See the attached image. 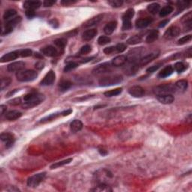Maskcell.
<instances>
[{
    "label": "cell",
    "instance_id": "obj_1",
    "mask_svg": "<svg viewBox=\"0 0 192 192\" xmlns=\"http://www.w3.org/2000/svg\"><path fill=\"white\" fill-rule=\"evenodd\" d=\"M44 95L39 92H32L28 93L23 97V108L26 109L34 108L37 105H40L41 102H44Z\"/></svg>",
    "mask_w": 192,
    "mask_h": 192
},
{
    "label": "cell",
    "instance_id": "obj_2",
    "mask_svg": "<svg viewBox=\"0 0 192 192\" xmlns=\"http://www.w3.org/2000/svg\"><path fill=\"white\" fill-rule=\"evenodd\" d=\"M38 77V73L34 70L20 71L17 73L16 77L20 82H30L35 80Z\"/></svg>",
    "mask_w": 192,
    "mask_h": 192
},
{
    "label": "cell",
    "instance_id": "obj_3",
    "mask_svg": "<svg viewBox=\"0 0 192 192\" xmlns=\"http://www.w3.org/2000/svg\"><path fill=\"white\" fill-rule=\"evenodd\" d=\"M123 78L121 75L115 74V75H110L108 77H102L99 80V84L102 86H109L113 85H117L123 81Z\"/></svg>",
    "mask_w": 192,
    "mask_h": 192
},
{
    "label": "cell",
    "instance_id": "obj_4",
    "mask_svg": "<svg viewBox=\"0 0 192 192\" xmlns=\"http://www.w3.org/2000/svg\"><path fill=\"white\" fill-rule=\"evenodd\" d=\"M46 176V173H40L29 177L27 180L28 186L32 188H36L39 185L41 182L44 181Z\"/></svg>",
    "mask_w": 192,
    "mask_h": 192
},
{
    "label": "cell",
    "instance_id": "obj_5",
    "mask_svg": "<svg viewBox=\"0 0 192 192\" xmlns=\"http://www.w3.org/2000/svg\"><path fill=\"white\" fill-rule=\"evenodd\" d=\"M21 20V17H17L13 18L12 20H8L6 23H5V26L2 28V35H8V34H10L11 32H12V31L14 30V27L18 24L19 23Z\"/></svg>",
    "mask_w": 192,
    "mask_h": 192
},
{
    "label": "cell",
    "instance_id": "obj_6",
    "mask_svg": "<svg viewBox=\"0 0 192 192\" xmlns=\"http://www.w3.org/2000/svg\"><path fill=\"white\" fill-rule=\"evenodd\" d=\"M176 90L175 86H173L171 84H165L161 85L155 88V93L156 95H166V94L173 93Z\"/></svg>",
    "mask_w": 192,
    "mask_h": 192
},
{
    "label": "cell",
    "instance_id": "obj_7",
    "mask_svg": "<svg viewBox=\"0 0 192 192\" xmlns=\"http://www.w3.org/2000/svg\"><path fill=\"white\" fill-rule=\"evenodd\" d=\"M111 70V65L109 62H105L101 65H99L97 67H95L92 71L94 74L99 75V74H105L107 72H109Z\"/></svg>",
    "mask_w": 192,
    "mask_h": 192
},
{
    "label": "cell",
    "instance_id": "obj_8",
    "mask_svg": "<svg viewBox=\"0 0 192 192\" xmlns=\"http://www.w3.org/2000/svg\"><path fill=\"white\" fill-rule=\"evenodd\" d=\"M179 33L180 29L178 26H170V28H168V29H167L164 35V37L166 39L170 40L178 36V35H179Z\"/></svg>",
    "mask_w": 192,
    "mask_h": 192
},
{
    "label": "cell",
    "instance_id": "obj_9",
    "mask_svg": "<svg viewBox=\"0 0 192 192\" xmlns=\"http://www.w3.org/2000/svg\"><path fill=\"white\" fill-rule=\"evenodd\" d=\"M0 138L3 142L5 143V146L6 148H10L14 145L15 142V138L12 134L10 133H2L0 136Z\"/></svg>",
    "mask_w": 192,
    "mask_h": 192
},
{
    "label": "cell",
    "instance_id": "obj_10",
    "mask_svg": "<svg viewBox=\"0 0 192 192\" xmlns=\"http://www.w3.org/2000/svg\"><path fill=\"white\" fill-rule=\"evenodd\" d=\"M128 92L134 98H142L145 95V90L140 86H134L128 89Z\"/></svg>",
    "mask_w": 192,
    "mask_h": 192
},
{
    "label": "cell",
    "instance_id": "obj_11",
    "mask_svg": "<svg viewBox=\"0 0 192 192\" xmlns=\"http://www.w3.org/2000/svg\"><path fill=\"white\" fill-rule=\"evenodd\" d=\"M159 51H155L152 53H149V54L146 55V56H143V58H141L140 59V62L138 63L139 65H146L148 63H149L150 62H152V60H154L155 59L158 57L159 56Z\"/></svg>",
    "mask_w": 192,
    "mask_h": 192
},
{
    "label": "cell",
    "instance_id": "obj_12",
    "mask_svg": "<svg viewBox=\"0 0 192 192\" xmlns=\"http://www.w3.org/2000/svg\"><path fill=\"white\" fill-rule=\"evenodd\" d=\"M55 78H56V74L55 72L52 70H50L45 76H44V79L41 80V85L42 86H51L55 81Z\"/></svg>",
    "mask_w": 192,
    "mask_h": 192
},
{
    "label": "cell",
    "instance_id": "obj_13",
    "mask_svg": "<svg viewBox=\"0 0 192 192\" xmlns=\"http://www.w3.org/2000/svg\"><path fill=\"white\" fill-rule=\"evenodd\" d=\"M25 63L23 62H15L13 63L9 64L7 67V69L10 72H19V71H22L23 68H25Z\"/></svg>",
    "mask_w": 192,
    "mask_h": 192
},
{
    "label": "cell",
    "instance_id": "obj_14",
    "mask_svg": "<svg viewBox=\"0 0 192 192\" xmlns=\"http://www.w3.org/2000/svg\"><path fill=\"white\" fill-rule=\"evenodd\" d=\"M158 101L164 105H170L174 102V97L171 94H166V95H158L156 96Z\"/></svg>",
    "mask_w": 192,
    "mask_h": 192
},
{
    "label": "cell",
    "instance_id": "obj_15",
    "mask_svg": "<svg viewBox=\"0 0 192 192\" xmlns=\"http://www.w3.org/2000/svg\"><path fill=\"white\" fill-rule=\"evenodd\" d=\"M20 56V51L18 50H15V51L10 52V53H6V54L4 55L3 56H2L1 58V62H10V61L14 60V59H17L18 56Z\"/></svg>",
    "mask_w": 192,
    "mask_h": 192
},
{
    "label": "cell",
    "instance_id": "obj_16",
    "mask_svg": "<svg viewBox=\"0 0 192 192\" xmlns=\"http://www.w3.org/2000/svg\"><path fill=\"white\" fill-rule=\"evenodd\" d=\"M41 50L43 55H44L46 56H50V57L56 56L58 54L57 50L51 45L46 46V47H43Z\"/></svg>",
    "mask_w": 192,
    "mask_h": 192
},
{
    "label": "cell",
    "instance_id": "obj_17",
    "mask_svg": "<svg viewBox=\"0 0 192 192\" xmlns=\"http://www.w3.org/2000/svg\"><path fill=\"white\" fill-rule=\"evenodd\" d=\"M102 19H103V15H102V14H99V15L95 16V17H92V18L87 20V21L83 24V26L87 28L91 27V26H95V25H98L101 21H102Z\"/></svg>",
    "mask_w": 192,
    "mask_h": 192
},
{
    "label": "cell",
    "instance_id": "obj_18",
    "mask_svg": "<svg viewBox=\"0 0 192 192\" xmlns=\"http://www.w3.org/2000/svg\"><path fill=\"white\" fill-rule=\"evenodd\" d=\"M128 60V57L124 55H120L117 56L112 60V65L115 67L123 66L126 63Z\"/></svg>",
    "mask_w": 192,
    "mask_h": 192
},
{
    "label": "cell",
    "instance_id": "obj_19",
    "mask_svg": "<svg viewBox=\"0 0 192 192\" xmlns=\"http://www.w3.org/2000/svg\"><path fill=\"white\" fill-rule=\"evenodd\" d=\"M152 22V19L149 18V17L138 19L136 21V27L137 29H143V28L147 27Z\"/></svg>",
    "mask_w": 192,
    "mask_h": 192
},
{
    "label": "cell",
    "instance_id": "obj_20",
    "mask_svg": "<svg viewBox=\"0 0 192 192\" xmlns=\"http://www.w3.org/2000/svg\"><path fill=\"white\" fill-rule=\"evenodd\" d=\"M41 2L38 1H26L23 3V8H26V10H34L39 8L41 6Z\"/></svg>",
    "mask_w": 192,
    "mask_h": 192
},
{
    "label": "cell",
    "instance_id": "obj_21",
    "mask_svg": "<svg viewBox=\"0 0 192 192\" xmlns=\"http://www.w3.org/2000/svg\"><path fill=\"white\" fill-rule=\"evenodd\" d=\"M97 33L98 32L96 29H88V30L85 31V32H83L82 38H83V39L84 40V41H90V40H92V38H94L96 36Z\"/></svg>",
    "mask_w": 192,
    "mask_h": 192
},
{
    "label": "cell",
    "instance_id": "obj_22",
    "mask_svg": "<svg viewBox=\"0 0 192 192\" xmlns=\"http://www.w3.org/2000/svg\"><path fill=\"white\" fill-rule=\"evenodd\" d=\"M22 116V113L18 111H10L5 114V118L9 121H14L17 120Z\"/></svg>",
    "mask_w": 192,
    "mask_h": 192
},
{
    "label": "cell",
    "instance_id": "obj_23",
    "mask_svg": "<svg viewBox=\"0 0 192 192\" xmlns=\"http://www.w3.org/2000/svg\"><path fill=\"white\" fill-rule=\"evenodd\" d=\"M173 72V68L171 65H167L165 68H164L161 71H160L158 74V77L160 78H165V77H167L169 76H170L171 74Z\"/></svg>",
    "mask_w": 192,
    "mask_h": 192
},
{
    "label": "cell",
    "instance_id": "obj_24",
    "mask_svg": "<svg viewBox=\"0 0 192 192\" xmlns=\"http://www.w3.org/2000/svg\"><path fill=\"white\" fill-rule=\"evenodd\" d=\"M117 26V21H111L110 23H108L106 26L104 28V32L106 35H111L113 32H114V30L116 29Z\"/></svg>",
    "mask_w": 192,
    "mask_h": 192
},
{
    "label": "cell",
    "instance_id": "obj_25",
    "mask_svg": "<svg viewBox=\"0 0 192 192\" xmlns=\"http://www.w3.org/2000/svg\"><path fill=\"white\" fill-rule=\"evenodd\" d=\"M70 126H71V131L74 132V133H76V132L80 131L83 128V123H82L80 120H75L71 123Z\"/></svg>",
    "mask_w": 192,
    "mask_h": 192
},
{
    "label": "cell",
    "instance_id": "obj_26",
    "mask_svg": "<svg viewBox=\"0 0 192 192\" xmlns=\"http://www.w3.org/2000/svg\"><path fill=\"white\" fill-rule=\"evenodd\" d=\"M159 36V32L158 30H152L151 32H149V33L147 35L146 38V41L147 43H152L158 39Z\"/></svg>",
    "mask_w": 192,
    "mask_h": 192
},
{
    "label": "cell",
    "instance_id": "obj_27",
    "mask_svg": "<svg viewBox=\"0 0 192 192\" xmlns=\"http://www.w3.org/2000/svg\"><path fill=\"white\" fill-rule=\"evenodd\" d=\"M72 86V83L69 80H62L59 85V89L61 92H65L68 90Z\"/></svg>",
    "mask_w": 192,
    "mask_h": 192
},
{
    "label": "cell",
    "instance_id": "obj_28",
    "mask_svg": "<svg viewBox=\"0 0 192 192\" xmlns=\"http://www.w3.org/2000/svg\"><path fill=\"white\" fill-rule=\"evenodd\" d=\"M176 89L179 91H185L188 88V81L185 80H181L175 83Z\"/></svg>",
    "mask_w": 192,
    "mask_h": 192
},
{
    "label": "cell",
    "instance_id": "obj_29",
    "mask_svg": "<svg viewBox=\"0 0 192 192\" xmlns=\"http://www.w3.org/2000/svg\"><path fill=\"white\" fill-rule=\"evenodd\" d=\"M173 8L172 6H170V5H167V6L162 8V9L159 11V15L161 17H166V16L171 14V13L173 12Z\"/></svg>",
    "mask_w": 192,
    "mask_h": 192
},
{
    "label": "cell",
    "instance_id": "obj_30",
    "mask_svg": "<svg viewBox=\"0 0 192 192\" xmlns=\"http://www.w3.org/2000/svg\"><path fill=\"white\" fill-rule=\"evenodd\" d=\"M16 15H17V11L15 10L9 9L5 11L3 15V18L5 20H11L14 18Z\"/></svg>",
    "mask_w": 192,
    "mask_h": 192
},
{
    "label": "cell",
    "instance_id": "obj_31",
    "mask_svg": "<svg viewBox=\"0 0 192 192\" xmlns=\"http://www.w3.org/2000/svg\"><path fill=\"white\" fill-rule=\"evenodd\" d=\"M71 161H72V158H68L65 159V160L61 161L56 162V163L53 164H52L51 166H50V169H56V168L60 167H62L64 166V165L71 163Z\"/></svg>",
    "mask_w": 192,
    "mask_h": 192
},
{
    "label": "cell",
    "instance_id": "obj_32",
    "mask_svg": "<svg viewBox=\"0 0 192 192\" xmlns=\"http://www.w3.org/2000/svg\"><path fill=\"white\" fill-rule=\"evenodd\" d=\"M122 90H123L122 88H117V89H112V90L105 92V95L106 97H114V96H117V95H120L122 92Z\"/></svg>",
    "mask_w": 192,
    "mask_h": 192
},
{
    "label": "cell",
    "instance_id": "obj_33",
    "mask_svg": "<svg viewBox=\"0 0 192 192\" xmlns=\"http://www.w3.org/2000/svg\"><path fill=\"white\" fill-rule=\"evenodd\" d=\"M148 11L152 14H156L160 11V5L158 3H152L148 6Z\"/></svg>",
    "mask_w": 192,
    "mask_h": 192
},
{
    "label": "cell",
    "instance_id": "obj_34",
    "mask_svg": "<svg viewBox=\"0 0 192 192\" xmlns=\"http://www.w3.org/2000/svg\"><path fill=\"white\" fill-rule=\"evenodd\" d=\"M134 15V10L132 9V8H130V9L127 10L126 11V13L124 14L123 17V20H129V21H131L132 17Z\"/></svg>",
    "mask_w": 192,
    "mask_h": 192
},
{
    "label": "cell",
    "instance_id": "obj_35",
    "mask_svg": "<svg viewBox=\"0 0 192 192\" xmlns=\"http://www.w3.org/2000/svg\"><path fill=\"white\" fill-rule=\"evenodd\" d=\"M141 41H142V38L140 35H134V36H132L131 38H129L127 41V43L131 45H133V44H139L141 42Z\"/></svg>",
    "mask_w": 192,
    "mask_h": 192
},
{
    "label": "cell",
    "instance_id": "obj_36",
    "mask_svg": "<svg viewBox=\"0 0 192 192\" xmlns=\"http://www.w3.org/2000/svg\"><path fill=\"white\" fill-rule=\"evenodd\" d=\"M187 68V66L185 63L182 62H176L174 65V69L177 71L178 73H182L185 71V70Z\"/></svg>",
    "mask_w": 192,
    "mask_h": 192
},
{
    "label": "cell",
    "instance_id": "obj_37",
    "mask_svg": "<svg viewBox=\"0 0 192 192\" xmlns=\"http://www.w3.org/2000/svg\"><path fill=\"white\" fill-rule=\"evenodd\" d=\"M54 44L59 48L64 49L67 44V40L65 38H57L54 41Z\"/></svg>",
    "mask_w": 192,
    "mask_h": 192
},
{
    "label": "cell",
    "instance_id": "obj_38",
    "mask_svg": "<svg viewBox=\"0 0 192 192\" xmlns=\"http://www.w3.org/2000/svg\"><path fill=\"white\" fill-rule=\"evenodd\" d=\"M11 83V79L10 77H3L1 80V90H3L8 87Z\"/></svg>",
    "mask_w": 192,
    "mask_h": 192
},
{
    "label": "cell",
    "instance_id": "obj_39",
    "mask_svg": "<svg viewBox=\"0 0 192 192\" xmlns=\"http://www.w3.org/2000/svg\"><path fill=\"white\" fill-rule=\"evenodd\" d=\"M191 20H192V13H191V11H190V12H188V14H186L185 16H183V17H182V19H181V22L182 23H184L185 25L188 24V23H192Z\"/></svg>",
    "mask_w": 192,
    "mask_h": 192
},
{
    "label": "cell",
    "instance_id": "obj_40",
    "mask_svg": "<svg viewBox=\"0 0 192 192\" xmlns=\"http://www.w3.org/2000/svg\"><path fill=\"white\" fill-rule=\"evenodd\" d=\"M78 65L79 64L76 62H69V63H68V65H66V66L65 67V68H64V71H65V72H68V71H71V70L77 68Z\"/></svg>",
    "mask_w": 192,
    "mask_h": 192
},
{
    "label": "cell",
    "instance_id": "obj_41",
    "mask_svg": "<svg viewBox=\"0 0 192 192\" xmlns=\"http://www.w3.org/2000/svg\"><path fill=\"white\" fill-rule=\"evenodd\" d=\"M191 38H192L191 35H185V36L182 37V38H181L180 39H179L178 41H177V44H178L179 45H182V44H186V43L189 42V41L191 40Z\"/></svg>",
    "mask_w": 192,
    "mask_h": 192
},
{
    "label": "cell",
    "instance_id": "obj_42",
    "mask_svg": "<svg viewBox=\"0 0 192 192\" xmlns=\"http://www.w3.org/2000/svg\"><path fill=\"white\" fill-rule=\"evenodd\" d=\"M61 115V113L60 114H51V115H50L49 117H45V118L42 119V120L40 121V123H47V122H50V121H52V120H54L55 119L57 118L59 116Z\"/></svg>",
    "mask_w": 192,
    "mask_h": 192
},
{
    "label": "cell",
    "instance_id": "obj_43",
    "mask_svg": "<svg viewBox=\"0 0 192 192\" xmlns=\"http://www.w3.org/2000/svg\"><path fill=\"white\" fill-rule=\"evenodd\" d=\"M111 39L108 36H101L99 37L98 39V43L99 45H105V44H108L111 42Z\"/></svg>",
    "mask_w": 192,
    "mask_h": 192
},
{
    "label": "cell",
    "instance_id": "obj_44",
    "mask_svg": "<svg viewBox=\"0 0 192 192\" xmlns=\"http://www.w3.org/2000/svg\"><path fill=\"white\" fill-rule=\"evenodd\" d=\"M108 4L114 8H120L123 5V1H122V0H111V1H108Z\"/></svg>",
    "mask_w": 192,
    "mask_h": 192
},
{
    "label": "cell",
    "instance_id": "obj_45",
    "mask_svg": "<svg viewBox=\"0 0 192 192\" xmlns=\"http://www.w3.org/2000/svg\"><path fill=\"white\" fill-rule=\"evenodd\" d=\"M32 54V51L30 49H24L20 51V55L22 57H29L31 56Z\"/></svg>",
    "mask_w": 192,
    "mask_h": 192
},
{
    "label": "cell",
    "instance_id": "obj_46",
    "mask_svg": "<svg viewBox=\"0 0 192 192\" xmlns=\"http://www.w3.org/2000/svg\"><path fill=\"white\" fill-rule=\"evenodd\" d=\"M91 50H92V47H91V46L84 45L81 47V49H80V54L81 55L87 54V53H89Z\"/></svg>",
    "mask_w": 192,
    "mask_h": 192
},
{
    "label": "cell",
    "instance_id": "obj_47",
    "mask_svg": "<svg viewBox=\"0 0 192 192\" xmlns=\"http://www.w3.org/2000/svg\"><path fill=\"white\" fill-rule=\"evenodd\" d=\"M131 21H129V20H123V30H129V29H131Z\"/></svg>",
    "mask_w": 192,
    "mask_h": 192
},
{
    "label": "cell",
    "instance_id": "obj_48",
    "mask_svg": "<svg viewBox=\"0 0 192 192\" xmlns=\"http://www.w3.org/2000/svg\"><path fill=\"white\" fill-rule=\"evenodd\" d=\"M115 49H116V51H117V53H123V52H124L125 50H126V44H123V43H121V44H118L115 47Z\"/></svg>",
    "mask_w": 192,
    "mask_h": 192
},
{
    "label": "cell",
    "instance_id": "obj_49",
    "mask_svg": "<svg viewBox=\"0 0 192 192\" xmlns=\"http://www.w3.org/2000/svg\"><path fill=\"white\" fill-rule=\"evenodd\" d=\"M161 65V64H157V65H153V66L149 67V68H148L146 69V72H148V73L155 72V71H157V70L160 68Z\"/></svg>",
    "mask_w": 192,
    "mask_h": 192
},
{
    "label": "cell",
    "instance_id": "obj_50",
    "mask_svg": "<svg viewBox=\"0 0 192 192\" xmlns=\"http://www.w3.org/2000/svg\"><path fill=\"white\" fill-rule=\"evenodd\" d=\"M21 103H22V102H21V99H20V98H17V99H12V100H11L8 102V104H9V105H20Z\"/></svg>",
    "mask_w": 192,
    "mask_h": 192
},
{
    "label": "cell",
    "instance_id": "obj_51",
    "mask_svg": "<svg viewBox=\"0 0 192 192\" xmlns=\"http://www.w3.org/2000/svg\"><path fill=\"white\" fill-rule=\"evenodd\" d=\"M35 12L34 10H26V16L29 18H32L35 17Z\"/></svg>",
    "mask_w": 192,
    "mask_h": 192
},
{
    "label": "cell",
    "instance_id": "obj_52",
    "mask_svg": "<svg viewBox=\"0 0 192 192\" xmlns=\"http://www.w3.org/2000/svg\"><path fill=\"white\" fill-rule=\"evenodd\" d=\"M56 3V1H52V0H47L43 2V5L44 7H51Z\"/></svg>",
    "mask_w": 192,
    "mask_h": 192
},
{
    "label": "cell",
    "instance_id": "obj_53",
    "mask_svg": "<svg viewBox=\"0 0 192 192\" xmlns=\"http://www.w3.org/2000/svg\"><path fill=\"white\" fill-rule=\"evenodd\" d=\"M116 50L115 47H106V48L104 50V53H106V54H111V53H114V51Z\"/></svg>",
    "mask_w": 192,
    "mask_h": 192
},
{
    "label": "cell",
    "instance_id": "obj_54",
    "mask_svg": "<svg viewBox=\"0 0 192 192\" xmlns=\"http://www.w3.org/2000/svg\"><path fill=\"white\" fill-rule=\"evenodd\" d=\"M44 63L42 62V61H38V62H36L35 63V68H37V69H42L43 68H44Z\"/></svg>",
    "mask_w": 192,
    "mask_h": 192
},
{
    "label": "cell",
    "instance_id": "obj_55",
    "mask_svg": "<svg viewBox=\"0 0 192 192\" xmlns=\"http://www.w3.org/2000/svg\"><path fill=\"white\" fill-rule=\"evenodd\" d=\"M50 24L54 28H57L58 26H59V23H58V21L56 20V19H53V20H50Z\"/></svg>",
    "mask_w": 192,
    "mask_h": 192
},
{
    "label": "cell",
    "instance_id": "obj_56",
    "mask_svg": "<svg viewBox=\"0 0 192 192\" xmlns=\"http://www.w3.org/2000/svg\"><path fill=\"white\" fill-rule=\"evenodd\" d=\"M72 113V110L69 109V110H66V111H63V112L61 113V115L63 116V117H65V116H68L69 114H71Z\"/></svg>",
    "mask_w": 192,
    "mask_h": 192
},
{
    "label": "cell",
    "instance_id": "obj_57",
    "mask_svg": "<svg viewBox=\"0 0 192 192\" xmlns=\"http://www.w3.org/2000/svg\"><path fill=\"white\" fill-rule=\"evenodd\" d=\"M75 2H76L75 1H68V0H65V1H62L61 3L64 5H71V4L75 3Z\"/></svg>",
    "mask_w": 192,
    "mask_h": 192
},
{
    "label": "cell",
    "instance_id": "obj_58",
    "mask_svg": "<svg viewBox=\"0 0 192 192\" xmlns=\"http://www.w3.org/2000/svg\"><path fill=\"white\" fill-rule=\"evenodd\" d=\"M6 110H7V108L6 106H5V105H1L0 106V111H1V115H3V114H5V112H6Z\"/></svg>",
    "mask_w": 192,
    "mask_h": 192
},
{
    "label": "cell",
    "instance_id": "obj_59",
    "mask_svg": "<svg viewBox=\"0 0 192 192\" xmlns=\"http://www.w3.org/2000/svg\"><path fill=\"white\" fill-rule=\"evenodd\" d=\"M168 22H169V20H162L161 22L160 23H159V27H164V26H166L167 23H168Z\"/></svg>",
    "mask_w": 192,
    "mask_h": 192
},
{
    "label": "cell",
    "instance_id": "obj_60",
    "mask_svg": "<svg viewBox=\"0 0 192 192\" xmlns=\"http://www.w3.org/2000/svg\"><path fill=\"white\" fill-rule=\"evenodd\" d=\"M35 57H37V58H39V59H42L43 58V56H42V54H40V53H35Z\"/></svg>",
    "mask_w": 192,
    "mask_h": 192
}]
</instances>
